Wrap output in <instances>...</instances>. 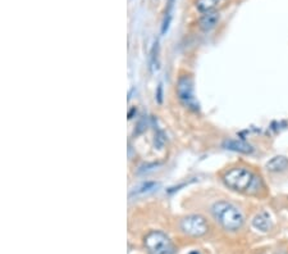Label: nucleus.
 I'll return each mask as SVG.
<instances>
[{
    "label": "nucleus",
    "mask_w": 288,
    "mask_h": 254,
    "mask_svg": "<svg viewBox=\"0 0 288 254\" xmlns=\"http://www.w3.org/2000/svg\"><path fill=\"white\" fill-rule=\"evenodd\" d=\"M222 180L229 189L250 195H255L262 188L260 177L245 167H233L227 169L222 175Z\"/></svg>",
    "instance_id": "nucleus-1"
},
{
    "label": "nucleus",
    "mask_w": 288,
    "mask_h": 254,
    "mask_svg": "<svg viewBox=\"0 0 288 254\" xmlns=\"http://www.w3.org/2000/svg\"><path fill=\"white\" fill-rule=\"evenodd\" d=\"M211 213L215 221L227 231H238L245 225L242 210L233 203L220 200L211 205Z\"/></svg>",
    "instance_id": "nucleus-2"
},
{
    "label": "nucleus",
    "mask_w": 288,
    "mask_h": 254,
    "mask_svg": "<svg viewBox=\"0 0 288 254\" xmlns=\"http://www.w3.org/2000/svg\"><path fill=\"white\" fill-rule=\"evenodd\" d=\"M145 248L150 254H174L171 239L162 231H151L145 236Z\"/></svg>",
    "instance_id": "nucleus-3"
},
{
    "label": "nucleus",
    "mask_w": 288,
    "mask_h": 254,
    "mask_svg": "<svg viewBox=\"0 0 288 254\" xmlns=\"http://www.w3.org/2000/svg\"><path fill=\"white\" fill-rule=\"evenodd\" d=\"M179 227L186 235L193 236V238L204 236L209 230V225L206 222V219L199 214L184 217L183 219H181Z\"/></svg>",
    "instance_id": "nucleus-4"
},
{
    "label": "nucleus",
    "mask_w": 288,
    "mask_h": 254,
    "mask_svg": "<svg viewBox=\"0 0 288 254\" xmlns=\"http://www.w3.org/2000/svg\"><path fill=\"white\" fill-rule=\"evenodd\" d=\"M177 94L183 103H186L188 107H195L193 87L190 76H182L178 80V82H177Z\"/></svg>",
    "instance_id": "nucleus-5"
},
{
    "label": "nucleus",
    "mask_w": 288,
    "mask_h": 254,
    "mask_svg": "<svg viewBox=\"0 0 288 254\" xmlns=\"http://www.w3.org/2000/svg\"><path fill=\"white\" fill-rule=\"evenodd\" d=\"M223 148L228 149V150H233L237 151V153H242V154H251L253 151V148L251 144L243 141V140H225L223 142Z\"/></svg>",
    "instance_id": "nucleus-6"
},
{
    "label": "nucleus",
    "mask_w": 288,
    "mask_h": 254,
    "mask_svg": "<svg viewBox=\"0 0 288 254\" xmlns=\"http://www.w3.org/2000/svg\"><path fill=\"white\" fill-rule=\"evenodd\" d=\"M219 19H220V14L216 11L202 13L201 18L199 19V26H200L201 30H204V31H210L211 28H214L218 24Z\"/></svg>",
    "instance_id": "nucleus-7"
},
{
    "label": "nucleus",
    "mask_w": 288,
    "mask_h": 254,
    "mask_svg": "<svg viewBox=\"0 0 288 254\" xmlns=\"http://www.w3.org/2000/svg\"><path fill=\"white\" fill-rule=\"evenodd\" d=\"M252 226L256 228V230H260L262 232H266L270 230V226H272V222H270V216L266 213V212H260L257 213L252 219Z\"/></svg>",
    "instance_id": "nucleus-8"
},
{
    "label": "nucleus",
    "mask_w": 288,
    "mask_h": 254,
    "mask_svg": "<svg viewBox=\"0 0 288 254\" xmlns=\"http://www.w3.org/2000/svg\"><path fill=\"white\" fill-rule=\"evenodd\" d=\"M288 168V158L283 155H277L266 163V169L270 172H283Z\"/></svg>",
    "instance_id": "nucleus-9"
},
{
    "label": "nucleus",
    "mask_w": 288,
    "mask_h": 254,
    "mask_svg": "<svg viewBox=\"0 0 288 254\" xmlns=\"http://www.w3.org/2000/svg\"><path fill=\"white\" fill-rule=\"evenodd\" d=\"M224 0H196V8L201 13L215 11Z\"/></svg>",
    "instance_id": "nucleus-10"
},
{
    "label": "nucleus",
    "mask_w": 288,
    "mask_h": 254,
    "mask_svg": "<svg viewBox=\"0 0 288 254\" xmlns=\"http://www.w3.org/2000/svg\"><path fill=\"white\" fill-rule=\"evenodd\" d=\"M158 99H159V103H162V87L158 89Z\"/></svg>",
    "instance_id": "nucleus-11"
}]
</instances>
